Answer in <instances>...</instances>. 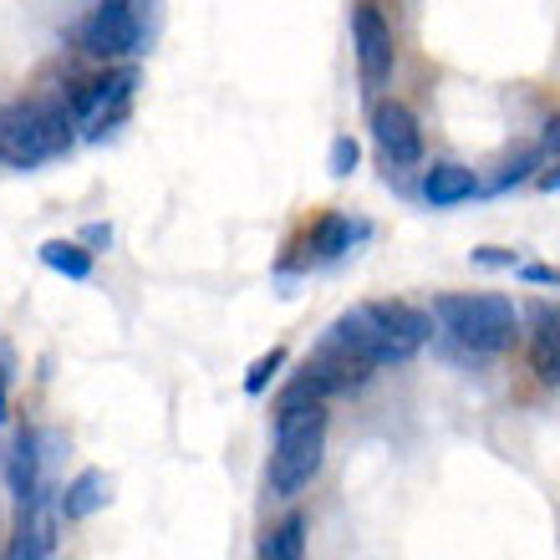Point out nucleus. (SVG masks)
<instances>
[{"mask_svg": "<svg viewBox=\"0 0 560 560\" xmlns=\"http://www.w3.org/2000/svg\"><path fill=\"white\" fill-rule=\"evenodd\" d=\"M148 42V21H143V0H97L82 26H77V46L97 61H122L138 57Z\"/></svg>", "mask_w": 560, "mask_h": 560, "instance_id": "20e7f679", "label": "nucleus"}, {"mask_svg": "<svg viewBox=\"0 0 560 560\" xmlns=\"http://www.w3.org/2000/svg\"><path fill=\"white\" fill-rule=\"evenodd\" d=\"M82 245H97V250H103V245H113V224H88V230H82Z\"/></svg>", "mask_w": 560, "mask_h": 560, "instance_id": "4be33fe9", "label": "nucleus"}, {"mask_svg": "<svg viewBox=\"0 0 560 560\" xmlns=\"http://www.w3.org/2000/svg\"><path fill=\"white\" fill-rule=\"evenodd\" d=\"M36 433H15V443L11 448H5V485H11V494L21 504L26 500H36V494H42V454H36Z\"/></svg>", "mask_w": 560, "mask_h": 560, "instance_id": "9b49d317", "label": "nucleus"}, {"mask_svg": "<svg viewBox=\"0 0 560 560\" xmlns=\"http://www.w3.org/2000/svg\"><path fill=\"white\" fill-rule=\"evenodd\" d=\"M368 306L393 337L408 341V347H418V352H423V341L433 337V322H439L433 311H418V306H408V301H368Z\"/></svg>", "mask_w": 560, "mask_h": 560, "instance_id": "f8f14e48", "label": "nucleus"}, {"mask_svg": "<svg viewBox=\"0 0 560 560\" xmlns=\"http://www.w3.org/2000/svg\"><path fill=\"white\" fill-rule=\"evenodd\" d=\"M97 510H107V474L82 469L72 485L61 489V520H88Z\"/></svg>", "mask_w": 560, "mask_h": 560, "instance_id": "ddd939ff", "label": "nucleus"}, {"mask_svg": "<svg viewBox=\"0 0 560 560\" xmlns=\"http://www.w3.org/2000/svg\"><path fill=\"white\" fill-rule=\"evenodd\" d=\"M352 46H357V67H362V82L368 88H383L387 77H393V57H398V46H393V26H387V15L377 0H357L352 11Z\"/></svg>", "mask_w": 560, "mask_h": 560, "instance_id": "423d86ee", "label": "nucleus"}, {"mask_svg": "<svg viewBox=\"0 0 560 560\" xmlns=\"http://www.w3.org/2000/svg\"><path fill=\"white\" fill-rule=\"evenodd\" d=\"M433 316L458 347L479 357H500L520 337V311L500 291H443L433 295Z\"/></svg>", "mask_w": 560, "mask_h": 560, "instance_id": "f03ea898", "label": "nucleus"}, {"mask_svg": "<svg viewBox=\"0 0 560 560\" xmlns=\"http://www.w3.org/2000/svg\"><path fill=\"white\" fill-rule=\"evenodd\" d=\"M77 138V113L67 97H36V103L0 107V159L15 168H36V163L67 153Z\"/></svg>", "mask_w": 560, "mask_h": 560, "instance_id": "7ed1b4c3", "label": "nucleus"}, {"mask_svg": "<svg viewBox=\"0 0 560 560\" xmlns=\"http://www.w3.org/2000/svg\"><path fill=\"white\" fill-rule=\"evenodd\" d=\"M133 88H138V72H133V67H122V72H107V77H92V82H82V88H77L67 103H72L77 122H82L88 133H103L113 118H122V107H128Z\"/></svg>", "mask_w": 560, "mask_h": 560, "instance_id": "0eeeda50", "label": "nucleus"}, {"mask_svg": "<svg viewBox=\"0 0 560 560\" xmlns=\"http://www.w3.org/2000/svg\"><path fill=\"white\" fill-rule=\"evenodd\" d=\"M42 266L57 270V276H67V280H88L92 276V250H82L77 240H46Z\"/></svg>", "mask_w": 560, "mask_h": 560, "instance_id": "dca6fc26", "label": "nucleus"}, {"mask_svg": "<svg viewBox=\"0 0 560 560\" xmlns=\"http://www.w3.org/2000/svg\"><path fill=\"white\" fill-rule=\"evenodd\" d=\"M540 159H546L540 148H530V153H520V159L510 163V168H504L500 178H494V189H510V184H525V178H530L535 168H540Z\"/></svg>", "mask_w": 560, "mask_h": 560, "instance_id": "6ab92c4d", "label": "nucleus"}, {"mask_svg": "<svg viewBox=\"0 0 560 560\" xmlns=\"http://www.w3.org/2000/svg\"><path fill=\"white\" fill-rule=\"evenodd\" d=\"M474 194H479L474 168H464V163H454V159H439L423 174V199L433 209H454V205H464V199H474Z\"/></svg>", "mask_w": 560, "mask_h": 560, "instance_id": "9d476101", "label": "nucleus"}, {"mask_svg": "<svg viewBox=\"0 0 560 560\" xmlns=\"http://www.w3.org/2000/svg\"><path fill=\"white\" fill-rule=\"evenodd\" d=\"M520 280H530V285H556L560 291V270L556 266H535V260H525V266H520Z\"/></svg>", "mask_w": 560, "mask_h": 560, "instance_id": "412c9836", "label": "nucleus"}, {"mask_svg": "<svg viewBox=\"0 0 560 560\" xmlns=\"http://www.w3.org/2000/svg\"><path fill=\"white\" fill-rule=\"evenodd\" d=\"M474 266H485V270H520V266H525V255L504 250V245H479V250H474Z\"/></svg>", "mask_w": 560, "mask_h": 560, "instance_id": "a211bd4d", "label": "nucleus"}, {"mask_svg": "<svg viewBox=\"0 0 560 560\" xmlns=\"http://www.w3.org/2000/svg\"><path fill=\"white\" fill-rule=\"evenodd\" d=\"M326 454V398L311 387V377H291L276 398V448H270L266 485L276 500H295L316 479Z\"/></svg>", "mask_w": 560, "mask_h": 560, "instance_id": "f257e3e1", "label": "nucleus"}, {"mask_svg": "<svg viewBox=\"0 0 560 560\" xmlns=\"http://www.w3.org/2000/svg\"><path fill=\"white\" fill-rule=\"evenodd\" d=\"M535 184H540L546 194H556L560 189V163H556V168H546V174H535Z\"/></svg>", "mask_w": 560, "mask_h": 560, "instance_id": "b1692460", "label": "nucleus"}, {"mask_svg": "<svg viewBox=\"0 0 560 560\" xmlns=\"http://www.w3.org/2000/svg\"><path fill=\"white\" fill-rule=\"evenodd\" d=\"M372 138L383 148V159L398 163V168L423 163V128H418L413 113L402 103H393V97H383V103L372 107Z\"/></svg>", "mask_w": 560, "mask_h": 560, "instance_id": "6e6552de", "label": "nucleus"}, {"mask_svg": "<svg viewBox=\"0 0 560 560\" xmlns=\"http://www.w3.org/2000/svg\"><path fill=\"white\" fill-rule=\"evenodd\" d=\"M540 153H556L560 159V118L546 122V133H540Z\"/></svg>", "mask_w": 560, "mask_h": 560, "instance_id": "5701e85b", "label": "nucleus"}, {"mask_svg": "<svg viewBox=\"0 0 560 560\" xmlns=\"http://www.w3.org/2000/svg\"><path fill=\"white\" fill-rule=\"evenodd\" d=\"M525 322H530V368H535V377L560 387V306H550V301H530V306H525Z\"/></svg>", "mask_w": 560, "mask_h": 560, "instance_id": "1a4fd4ad", "label": "nucleus"}, {"mask_svg": "<svg viewBox=\"0 0 560 560\" xmlns=\"http://www.w3.org/2000/svg\"><path fill=\"white\" fill-rule=\"evenodd\" d=\"M260 560H306V515L301 510L270 525L266 540H260Z\"/></svg>", "mask_w": 560, "mask_h": 560, "instance_id": "2eb2a0df", "label": "nucleus"}, {"mask_svg": "<svg viewBox=\"0 0 560 560\" xmlns=\"http://www.w3.org/2000/svg\"><path fill=\"white\" fill-rule=\"evenodd\" d=\"M280 368H285V347H270L266 357H255L250 372H245V393H250V398H260V393L270 387V377H276Z\"/></svg>", "mask_w": 560, "mask_h": 560, "instance_id": "f3484780", "label": "nucleus"}, {"mask_svg": "<svg viewBox=\"0 0 560 560\" xmlns=\"http://www.w3.org/2000/svg\"><path fill=\"white\" fill-rule=\"evenodd\" d=\"M357 159H362V148H357V138H337V143H331V174H337V178L352 174Z\"/></svg>", "mask_w": 560, "mask_h": 560, "instance_id": "aec40b11", "label": "nucleus"}, {"mask_svg": "<svg viewBox=\"0 0 560 560\" xmlns=\"http://www.w3.org/2000/svg\"><path fill=\"white\" fill-rule=\"evenodd\" d=\"M11 418V393H5V372H0V423Z\"/></svg>", "mask_w": 560, "mask_h": 560, "instance_id": "393cba45", "label": "nucleus"}, {"mask_svg": "<svg viewBox=\"0 0 560 560\" xmlns=\"http://www.w3.org/2000/svg\"><path fill=\"white\" fill-rule=\"evenodd\" d=\"M326 341L341 347V352L362 357V362H372V368H393V362H413L418 357V347H408V341L393 337V331L372 316V306L341 311L337 322H331V331H326Z\"/></svg>", "mask_w": 560, "mask_h": 560, "instance_id": "39448f33", "label": "nucleus"}, {"mask_svg": "<svg viewBox=\"0 0 560 560\" xmlns=\"http://www.w3.org/2000/svg\"><path fill=\"white\" fill-rule=\"evenodd\" d=\"M357 235H362V224L331 209V214H322V220H316V230H311V255H316V260H337V255L352 250Z\"/></svg>", "mask_w": 560, "mask_h": 560, "instance_id": "4468645a", "label": "nucleus"}]
</instances>
